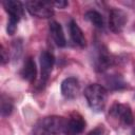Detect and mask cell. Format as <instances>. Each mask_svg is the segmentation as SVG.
I'll return each instance as SVG.
<instances>
[{
	"label": "cell",
	"mask_w": 135,
	"mask_h": 135,
	"mask_svg": "<svg viewBox=\"0 0 135 135\" xmlns=\"http://www.w3.org/2000/svg\"><path fill=\"white\" fill-rule=\"evenodd\" d=\"M109 115L124 127L131 126L134 121L131 108L124 103H118V102L114 103L110 108Z\"/></svg>",
	"instance_id": "obj_4"
},
{
	"label": "cell",
	"mask_w": 135,
	"mask_h": 135,
	"mask_svg": "<svg viewBox=\"0 0 135 135\" xmlns=\"http://www.w3.org/2000/svg\"><path fill=\"white\" fill-rule=\"evenodd\" d=\"M127 21H128V16L123 11L119 8L111 9L109 15V27L113 33L118 34L122 32Z\"/></svg>",
	"instance_id": "obj_7"
},
{
	"label": "cell",
	"mask_w": 135,
	"mask_h": 135,
	"mask_svg": "<svg viewBox=\"0 0 135 135\" xmlns=\"http://www.w3.org/2000/svg\"><path fill=\"white\" fill-rule=\"evenodd\" d=\"M105 83L110 90H121L127 86L126 81L120 75H110L105 79Z\"/></svg>",
	"instance_id": "obj_15"
},
{
	"label": "cell",
	"mask_w": 135,
	"mask_h": 135,
	"mask_svg": "<svg viewBox=\"0 0 135 135\" xmlns=\"http://www.w3.org/2000/svg\"><path fill=\"white\" fill-rule=\"evenodd\" d=\"M49 2H50V4H51L52 6H55V7H57V8H64V7H66V6L69 5V2L63 1V0H59V1H49Z\"/></svg>",
	"instance_id": "obj_18"
},
{
	"label": "cell",
	"mask_w": 135,
	"mask_h": 135,
	"mask_svg": "<svg viewBox=\"0 0 135 135\" xmlns=\"http://www.w3.org/2000/svg\"><path fill=\"white\" fill-rule=\"evenodd\" d=\"M36 75H37L36 63L32 57H27L23 63L21 71H20V76L24 80H26L28 82H33L36 79Z\"/></svg>",
	"instance_id": "obj_12"
},
{
	"label": "cell",
	"mask_w": 135,
	"mask_h": 135,
	"mask_svg": "<svg viewBox=\"0 0 135 135\" xmlns=\"http://www.w3.org/2000/svg\"><path fill=\"white\" fill-rule=\"evenodd\" d=\"M133 134H135V129H134V132H133Z\"/></svg>",
	"instance_id": "obj_21"
},
{
	"label": "cell",
	"mask_w": 135,
	"mask_h": 135,
	"mask_svg": "<svg viewBox=\"0 0 135 135\" xmlns=\"http://www.w3.org/2000/svg\"><path fill=\"white\" fill-rule=\"evenodd\" d=\"M92 55V64L97 72H104L114 63L113 56L103 45H96L93 50Z\"/></svg>",
	"instance_id": "obj_3"
},
{
	"label": "cell",
	"mask_w": 135,
	"mask_h": 135,
	"mask_svg": "<svg viewBox=\"0 0 135 135\" xmlns=\"http://www.w3.org/2000/svg\"><path fill=\"white\" fill-rule=\"evenodd\" d=\"M104 133H105V130L103 126H98L94 130H92L88 135H104Z\"/></svg>",
	"instance_id": "obj_19"
},
{
	"label": "cell",
	"mask_w": 135,
	"mask_h": 135,
	"mask_svg": "<svg viewBox=\"0 0 135 135\" xmlns=\"http://www.w3.org/2000/svg\"><path fill=\"white\" fill-rule=\"evenodd\" d=\"M2 5L5 9V12L8 14L9 19H15L19 21L24 14V7L23 4L20 1L16 0H4L2 1Z\"/></svg>",
	"instance_id": "obj_10"
},
{
	"label": "cell",
	"mask_w": 135,
	"mask_h": 135,
	"mask_svg": "<svg viewBox=\"0 0 135 135\" xmlns=\"http://www.w3.org/2000/svg\"><path fill=\"white\" fill-rule=\"evenodd\" d=\"M79 89V81L75 77H68L61 82V94L68 99H73L77 97Z\"/></svg>",
	"instance_id": "obj_9"
},
{
	"label": "cell",
	"mask_w": 135,
	"mask_h": 135,
	"mask_svg": "<svg viewBox=\"0 0 135 135\" xmlns=\"http://www.w3.org/2000/svg\"><path fill=\"white\" fill-rule=\"evenodd\" d=\"M0 52H1V63L5 64L8 61V55H6V51H5L3 45H1V51Z\"/></svg>",
	"instance_id": "obj_20"
},
{
	"label": "cell",
	"mask_w": 135,
	"mask_h": 135,
	"mask_svg": "<svg viewBox=\"0 0 135 135\" xmlns=\"http://www.w3.org/2000/svg\"><path fill=\"white\" fill-rule=\"evenodd\" d=\"M24 6L31 15L37 18H50L54 15L53 6L50 4L49 1H25Z\"/></svg>",
	"instance_id": "obj_5"
},
{
	"label": "cell",
	"mask_w": 135,
	"mask_h": 135,
	"mask_svg": "<svg viewBox=\"0 0 135 135\" xmlns=\"http://www.w3.org/2000/svg\"><path fill=\"white\" fill-rule=\"evenodd\" d=\"M84 97L86 99V102L89 107L96 113H99L104 110L107 104V98H108V92L104 86L93 83L86 86L84 91Z\"/></svg>",
	"instance_id": "obj_2"
},
{
	"label": "cell",
	"mask_w": 135,
	"mask_h": 135,
	"mask_svg": "<svg viewBox=\"0 0 135 135\" xmlns=\"http://www.w3.org/2000/svg\"><path fill=\"white\" fill-rule=\"evenodd\" d=\"M84 128L85 120L83 119V117L79 113L73 112L65 119L63 133L64 135H79L83 132Z\"/></svg>",
	"instance_id": "obj_6"
},
{
	"label": "cell",
	"mask_w": 135,
	"mask_h": 135,
	"mask_svg": "<svg viewBox=\"0 0 135 135\" xmlns=\"http://www.w3.org/2000/svg\"><path fill=\"white\" fill-rule=\"evenodd\" d=\"M69 31H70V36L73 40V42L78 45L79 47H84L86 45V40L85 37L81 31V28L78 26L76 21L71 20L69 23Z\"/></svg>",
	"instance_id": "obj_13"
},
{
	"label": "cell",
	"mask_w": 135,
	"mask_h": 135,
	"mask_svg": "<svg viewBox=\"0 0 135 135\" xmlns=\"http://www.w3.org/2000/svg\"><path fill=\"white\" fill-rule=\"evenodd\" d=\"M84 19L89 21L91 24H93L97 28H103L104 26V20L100 13H98L95 9H90L84 14Z\"/></svg>",
	"instance_id": "obj_14"
},
{
	"label": "cell",
	"mask_w": 135,
	"mask_h": 135,
	"mask_svg": "<svg viewBox=\"0 0 135 135\" xmlns=\"http://www.w3.org/2000/svg\"><path fill=\"white\" fill-rule=\"evenodd\" d=\"M13 108H14L13 100L7 95L2 94L1 95V99H0V112H1V115L3 117L8 116L12 113Z\"/></svg>",
	"instance_id": "obj_16"
},
{
	"label": "cell",
	"mask_w": 135,
	"mask_h": 135,
	"mask_svg": "<svg viewBox=\"0 0 135 135\" xmlns=\"http://www.w3.org/2000/svg\"><path fill=\"white\" fill-rule=\"evenodd\" d=\"M49 31H50L53 41L55 42L57 46H60V47L65 46L66 40H65V36H64V33H63V30L60 23H58L57 21H51L49 24Z\"/></svg>",
	"instance_id": "obj_11"
},
{
	"label": "cell",
	"mask_w": 135,
	"mask_h": 135,
	"mask_svg": "<svg viewBox=\"0 0 135 135\" xmlns=\"http://www.w3.org/2000/svg\"><path fill=\"white\" fill-rule=\"evenodd\" d=\"M65 118L61 116H46L40 118L33 127V135H59L63 132Z\"/></svg>",
	"instance_id": "obj_1"
},
{
	"label": "cell",
	"mask_w": 135,
	"mask_h": 135,
	"mask_svg": "<svg viewBox=\"0 0 135 135\" xmlns=\"http://www.w3.org/2000/svg\"><path fill=\"white\" fill-rule=\"evenodd\" d=\"M13 49H14V51H13V56H14L15 59H18L19 56H20V54H21V50H22V45H21L20 40H16V41L14 42Z\"/></svg>",
	"instance_id": "obj_17"
},
{
	"label": "cell",
	"mask_w": 135,
	"mask_h": 135,
	"mask_svg": "<svg viewBox=\"0 0 135 135\" xmlns=\"http://www.w3.org/2000/svg\"><path fill=\"white\" fill-rule=\"evenodd\" d=\"M55 58L52 53L49 51H43L40 54V69H41V81L42 83H45L49 79L53 66H54Z\"/></svg>",
	"instance_id": "obj_8"
}]
</instances>
